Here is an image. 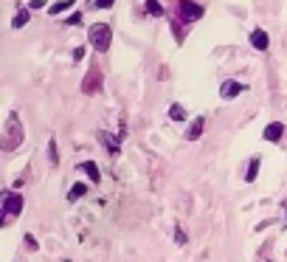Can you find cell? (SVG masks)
I'll return each instance as SVG.
<instances>
[{
  "mask_svg": "<svg viewBox=\"0 0 287 262\" xmlns=\"http://www.w3.org/2000/svg\"><path fill=\"white\" fill-rule=\"evenodd\" d=\"M91 192V186H87V183H74V186H70V192H68V203H76V200H82L85 198V195Z\"/></svg>",
  "mask_w": 287,
  "mask_h": 262,
  "instance_id": "obj_12",
  "label": "cell"
},
{
  "mask_svg": "<svg viewBox=\"0 0 287 262\" xmlns=\"http://www.w3.org/2000/svg\"><path fill=\"white\" fill-rule=\"evenodd\" d=\"M45 6V0H31V3H28V9H43Z\"/></svg>",
  "mask_w": 287,
  "mask_h": 262,
  "instance_id": "obj_25",
  "label": "cell"
},
{
  "mask_svg": "<svg viewBox=\"0 0 287 262\" xmlns=\"http://www.w3.org/2000/svg\"><path fill=\"white\" fill-rule=\"evenodd\" d=\"M74 3H76V0H59V3H53L51 9H48V14H51V17H57V14H62V11H68Z\"/></svg>",
  "mask_w": 287,
  "mask_h": 262,
  "instance_id": "obj_16",
  "label": "cell"
},
{
  "mask_svg": "<svg viewBox=\"0 0 287 262\" xmlns=\"http://www.w3.org/2000/svg\"><path fill=\"white\" fill-rule=\"evenodd\" d=\"M48 161H51V166H59V150H57V138L48 141Z\"/></svg>",
  "mask_w": 287,
  "mask_h": 262,
  "instance_id": "obj_17",
  "label": "cell"
},
{
  "mask_svg": "<svg viewBox=\"0 0 287 262\" xmlns=\"http://www.w3.org/2000/svg\"><path fill=\"white\" fill-rule=\"evenodd\" d=\"M113 3H116V0H93L96 9H113Z\"/></svg>",
  "mask_w": 287,
  "mask_h": 262,
  "instance_id": "obj_22",
  "label": "cell"
},
{
  "mask_svg": "<svg viewBox=\"0 0 287 262\" xmlns=\"http://www.w3.org/2000/svg\"><path fill=\"white\" fill-rule=\"evenodd\" d=\"M26 246H28V251H37V248H40V246H37V240H34L31 234H26Z\"/></svg>",
  "mask_w": 287,
  "mask_h": 262,
  "instance_id": "obj_23",
  "label": "cell"
},
{
  "mask_svg": "<svg viewBox=\"0 0 287 262\" xmlns=\"http://www.w3.org/2000/svg\"><path fill=\"white\" fill-rule=\"evenodd\" d=\"M87 40H91V48H96L99 54H107L113 45V26L110 23H93L91 31H87Z\"/></svg>",
  "mask_w": 287,
  "mask_h": 262,
  "instance_id": "obj_2",
  "label": "cell"
},
{
  "mask_svg": "<svg viewBox=\"0 0 287 262\" xmlns=\"http://www.w3.org/2000/svg\"><path fill=\"white\" fill-rule=\"evenodd\" d=\"M175 242H177V246H186V242H189L186 231H183L181 225H175Z\"/></svg>",
  "mask_w": 287,
  "mask_h": 262,
  "instance_id": "obj_19",
  "label": "cell"
},
{
  "mask_svg": "<svg viewBox=\"0 0 287 262\" xmlns=\"http://www.w3.org/2000/svg\"><path fill=\"white\" fill-rule=\"evenodd\" d=\"M282 135H284V124L282 121H271L265 130H262V138L271 141V144H279V141H282Z\"/></svg>",
  "mask_w": 287,
  "mask_h": 262,
  "instance_id": "obj_7",
  "label": "cell"
},
{
  "mask_svg": "<svg viewBox=\"0 0 287 262\" xmlns=\"http://www.w3.org/2000/svg\"><path fill=\"white\" fill-rule=\"evenodd\" d=\"M144 6H147L149 17H164V6H160V0H144Z\"/></svg>",
  "mask_w": 287,
  "mask_h": 262,
  "instance_id": "obj_15",
  "label": "cell"
},
{
  "mask_svg": "<svg viewBox=\"0 0 287 262\" xmlns=\"http://www.w3.org/2000/svg\"><path fill=\"white\" fill-rule=\"evenodd\" d=\"M172 34H175L177 43H183V28H181V23H177V20H172Z\"/></svg>",
  "mask_w": 287,
  "mask_h": 262,
  "instance_id": "obj_20",
  "label": "cell"
},
{
  "mask_svg": "<svg viewBox=\"0 0 287 262\" xmlns=\"http://www.w3.org/2000/svg\"><path fill=\"white\" fill-rule=\"evenodd\" d=\"M26 23H28V11L23 9V11H17V14H14V20H11V28H23Z\"/></svg>",
  "mask_w": 287,
  "mask_h": 262,
  "instance_id": "obj_18",
  "label": "cell"
},
{
  "mask_svg": "<svg viewBox=\"0 0 287 262\" xmlns=\"http://www.w3.org/2000/svg\"><path fill=\"white\" fill-rule=\"evenodd\" d=\"M169 118H172V121H175V124H183V121H186V118H189V113H186V107H183V104H169Z\"/></svg>",
  "mask_w": 287,
  "mask_h": 262,
  "instance_id": "obj_13",
  "label": "cell"
},
{
  "mask_svg": "<svg viewBox=\"0 0 287 262\" xmlns=\"http://www.w3.org/2000/svg\"><path fill=\"white\" fill-rule=\"evenodd\" d=\"M79 23H82V11H74V14L65 20V26H79Z\"/></svg>",
  "mask_w": 287,
  "mask_h": 262,
  "instance_id": "obj_21",
  "label": "cell"
},
{
  "mask_svg": "<svg viewBox=\"0 0 287 262\" xmlns=\"http://www.w3.org/2000/svg\"><path fill=\"white\" fill-rule=\"evenodd\" d=\"M239 93H245V85L237 79H225L223 85H220V96L225 99V102H231V99H237Z\"/></svg>",
  "mask_w": 287,
  "mask_h": 262,
  "instance_id": "obj_6",
  "label": "cell"
},
{
  "mask_svg": "<svg viewBox=\"0 0 287 262\" xmlns=\"http://www.w3.org/2000/svg\"><path fill=\"white\" fill-rule=\"evenodd\" d=\"M79 59H85V45H79V48L74 51V62H79Z\"/></svg>",
  "mask_w": 287,
  "mask_h": 262,
  "instance_id": "obj_24",
  "label": "cell"
},
{
  "mask_svg": "<svg viewBox=\"0 0 287 262\" xmlns=\"http://www.w3.org/2000/svg\"><path fill=\"white\" fill-rule=\"evenodd\" d=\"M250 45H254L256 51H267V48H271V37H267L265 28H254V31H250Z\"/></svg>",
  "mask_w": 287,
  "mask_h": 262,
  "instance_id": "obj_8",
  "label": "cell"
},
{
  "mask_svg": "<svg viewBox=\"0 0 287 262\" xmlns=\"http://www.w3.org/2000/svg\"><path fill=\"white\" fill-rule=\"evenodd\" d=\"M203 133H206V118H203V116L191 118V124H189V130H186V141H197Z\"/></svg>",
  "mask_w": 287,
  "mask_h": 262,
  "instance_id": "obj_9",
  "label": "cell"
},
{
  "mask_svg": "<svg viewBox=\"0 0 287 262\" xmlns=\"http://www.w3.org/2000/svg\"><path fill=\"white\" fill-rule=\"evenodd\" d=\"M23 206H26V198H23L20 192H6L3 195V225H9L11 220L17 217V214L23 212Z\"/></svg>",
  "mask_w": 287,
  "mask_h": 262,
  "instance_id": "obj_3",
  "label": "cell"
},
{
  "mask_svg": "<svg viewBox=\"0 0 287 262\" xmlns=\"http://www.w3.org/2000/svg\"><path fill=\"white\" fill-rule=\"evenodd\" d=\"M26 141V130H23V121L14 110L6 116V124H3V135H0V144H3L6 152H14L17 147Z\"/></svg>",
  "mask_w": 287,
  "mask_h": 262,
  "instance_id": "obj_1",
  "label": "cell"
},
{
  "mask_svg": "<svg viewBox=\"0 0 287 262\" xmlns=\"http://www.w3.org/2000/svg\"><path fill=\"white\" fill-rule=\"evenodd\" d=\"M101 91V71L96 68V65H91V71L85 74V79H82V93H99Z\"/></svg>",
  "mask_w": 287,
  "mask_h": 262,
  "instance_id": "obj_5",
  "label": "cell"
},
{
  "mask_svg": "<svg viewBox=\"0 0 287 262\" xmlns=\"http://www.w3.org/2000/svg\"><path fill=\"white\" fill-rule=\"evenodd\" d=\"M175 14H177L181 23H194V20H200V17L206 14V9H203L200 3H194V0H177Z\"/></svg>",
  "mask_w": 287,
  "mask_h": 262,
  "instance_id": "obj_4",
  "label": "cell"
},
{
  "mask_svg": "<svg viewBox=\"0 0 287 262\" xmlns=\"http://www.w3.org/2000/svg\"><path fill=\"white\" fill-rule=\"evenodd\" d=\"M267 262H273V259H267Z\"/></svg>",
  "mask_w": 287,
  "mask_h": 262,
  "instance_id": "obj_27",
  "label": "cell"
},
{
  "mask_svg": "<svg viewBox=\"0 0 287 262\" xmlns=\"http://www.w3.org/2000/svg\"><path fill=\"white\" fill-rule=\"evenodd\" d=\"M259 164H262V158H259V155L250 158L248 169H245V181H248V183H254V181H256V175H259Z\"/></svg>",
  "mask_w": 287,
  "mask_h": 262,
  "instance_id": "obj_14",
  "label": "cell"
},
{
  "mask_svg": "<svg viewBox=\"0 0 287 262\" xmlns=\"http://www.w3.org/2000/svg\"><path fill=\"white\" fill-rule=\"evenodd\" d=\"M79 169L85 172L87 178H91V183L96 186V183H101V172H99V166H96V161H82L79 164Z\"/></svg>",
  "mask_w": 287,
  "mask_h": 262,
  "instance_id": "obj_10",
  "label": "cell"
},
{
  "mask_svg": "<svg viewBox=\"0 0 287 262\" xmlns=\"http://www.w3.org/2000/svg\"><path fill=\"white\" fill-rule=\"evenodd\" d=\"M284 229H287V220H284Z\"/></svg>",
  "mask_w": 287,
  "mask_h": 262,
  "instance_id": "obj_26",
  "label": "cell"
},
{
  "mask_svg": "<svg viewBox=\"0 0 287 262\" xmlns=\"http://www.w3.org/2000/svg\"><path fill=\"white\" fill-rule=\"evenodd\" d=\"M99 138L104 141V150L110 155H118L121 152V144H118V135H110V133H99Z\"/></svg>",
  "mask_w": 287,
  "mask_h": 262,
  "instance_id": "obj_11",
  "label": "cell"
}]
</instances>
